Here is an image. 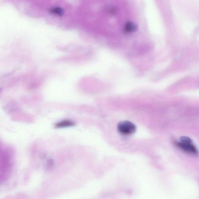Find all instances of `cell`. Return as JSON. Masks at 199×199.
I'll use <instances>...</instances> for the list:
<instances>
[{
	"label": "cell",
	"instance_id": "cell-1",
	"mask_svg": "<svg viewBox=\"0 0 199 199\" xmlns=\"http://www.w3.org/2000/svg\"><path fill=\"white\" fill-rule=\"evenodd\" d=\"M176 145L179 148L188 153L197 155L198 150L192 140L188 137L183 136L180 138V141L175 142Z\"/></svg>",
	"mask_w": 199,
	"mask_h": 199
},
{
	"label": "cell",
	"instance_id": "cell-2",
	"mask_svg": "<svg viewBox=\"0 0 199 199\" xmlns=\"http://www.w3.org/2000/svg\"><path fill=\"white\" fill-rule=\"evenodd\" d=\"M117 130L120 134L124 136H130L136 132V127L133 123L129 121L121 122L117 125Z\"/></svg>",
	"mask_w": 199,
	"mask_h": 199
},
{
	"label": "cell",
	"instance_id": "cell-3",
	"mask_svg": "<svg viewBox=\"0 0 199 199\" xmlns=\"http://www.w3.org/2000/svg\"><path fill=\"white\" fill-rule=\"evenodd\" d=\"M138 29V25L136 23L133 22L126 23L124 27V31L126 33L130 34L137 31Z\"/></svg>",
	"mask_w": 199,
	"mask_h": 199
},
{
	"label": "cell",
	"instance_id": "cell-4",
	"mask_svg": "<svg viewBox=\"0 0 199 199\" xmlns=\"http://www.w3.org/2000/svg\"><path fill=\"white\" fill-rule=\"evenodd\" d=\"M74 125V123L73 122L69 120H64L61 121L59 123L56 124V126L57 127H70Z\"/></svg>",
	"mask_w": 199,
	"mask_h": 199
},
{
	"label": "cell",
	"instance_id": "cell-5",
	"mask_svg": "<svg viewBox=\"0 0 199 199\" xmlns=\"http://www.w3.org/2000/svg\"><path fill=\"white\" fill-rule=\"evenodd\" d=\"M49 11L51 13L59 15L60 16L63 15L64 13L63 9L60 7H57L51 9L49 10Z\"/></svg>",
	"mask_w": 199,
	"mask_h": 199
}]
</instances>
